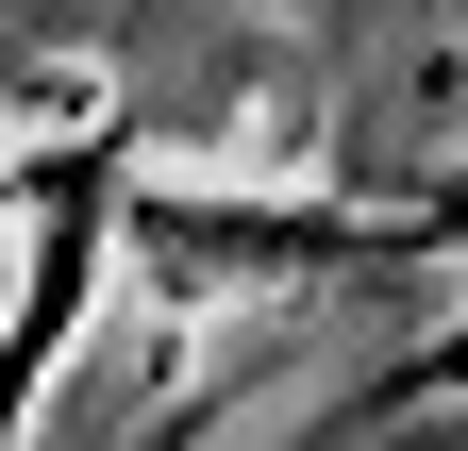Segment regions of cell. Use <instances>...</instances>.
<instances>
[{"label":"cell","instance_id":"6da1fadb","mask_svg":"<svg viewBox=\"0 0 468 451\" xmlns=\"http://www.w3.org/2000/svg\"><path fill=\"white\" fill-rule=\"evenodd\" d=\"M117 251H134L151 285H185V301H284V285H368V267H435L419 201H401V217H368V201H167V184H134Z\"/></svg>","mask_w":468,"mask_h":451},{"label":"cell","instance_id":"3957f363","mask_svg":"<svg viewBox=\"0 0 468 451\" xmlns=\"http://www.w3.org/2000/svg\"><path fill=\"white\" fill-rule=\"evenodd\" d=\"M419 235H435V251H468V167H452V184L419 201Z\"/></svg>","mask_w":468,"mask_h":451},{"label":"cell","instance_id":"7a4b0ae2","mask_svg":"<svg viewBox=\"0 0 468 451\" xmlns=\"http://www.w3.org/2000/svg\"><path fill=\"white\" fill-rule=\"evenodd\" d=\"M419 402H468V318H452V334H419V351L385 368V418H419Z\"/></svg>","mask_w":468,"mask_h":451}]
</instances>
